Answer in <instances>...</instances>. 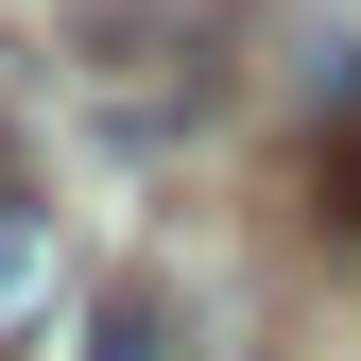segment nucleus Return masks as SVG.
<instances>
[{"mask_svg": "<svg viewBox=\"0 0 361 361\" xmlns=\"http://www.w3.org/2000/svg\"><path fill=\"white\" fill-rule=\"evenodd\" d=\"M224 18H190V0H104V18L69 35V69H86V121H104V138H172V121H207L224 104Z\"/></svg>", "mask_w": 361, "mask_h": 361, "instance_id": "nucleus-1", "label": "nucleus"}, {"mask_svg": "<svg viewBox=\"0 0 361 361\" xmlns=\"http://www.w3.org/2000/svg\"><path fill=\"white\" fill-rule=\"evenodd\" d=\"M52 293H69V224L0 172V344H35V327H52Z\"/></svg>", "mask_w": 361, "mask_h": 361, "instance_id": "nucleus-2", "label": "nucleus"}, {"mask_svg": "<svg viewBox=\"0 0 361 361\" xmlns=\"http://www.w3.org/2000/svg\"><path fill=\"white\" fill-rule=\"evenodd\" d=\"M86 361H172V293H155V276H121L104 310H86Z\"/></svg>", "mask_w": 361, "mask_h": 361, "instance_id": "nucleus-3", "label": "nucleus"}, {"mask_svg": "<svg viewBox=\"0 0 361 361\" xmlns=\"http://www.w3.org/2000/svg\"><path fill=\"white\" fill-rule=\"evenodd\" d=\"M310 224H327V241H361V104H344V138H327V172H310Z\"/></svg>", "mask_w": 361, "mask_h": 361, "instance_id": "nucleus-4", "label": "nucleus"}, {"mask_svg": "<svg viewBox=\"0 0 361 361\" xmlns=\"http://www.w3.org/2000/svg\"><path fill=\"white\" fill-rule=\"evenodd\" d=\"M18 104H35V52H18V35H0V121H18Z\"/></svg>", "mask_w": 361, "mask_h": 361, "instance_id": "nucleus-5", "label": "nucleus"}]
</instances>
